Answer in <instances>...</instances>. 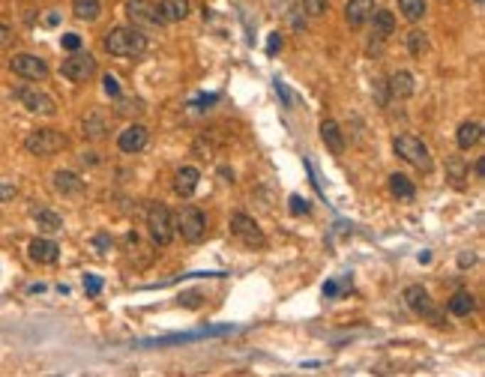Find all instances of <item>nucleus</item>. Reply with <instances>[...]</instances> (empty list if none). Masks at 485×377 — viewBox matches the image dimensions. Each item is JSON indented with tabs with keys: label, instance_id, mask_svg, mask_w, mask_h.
Here are the masks:
<instances>
[{
	"label": "nucleus",
	"instance_id": "a19ab883",
	"mask_svg": "<svg viewBox=\"0 0 485 377\" xmlns=\"http://www.w3.org/2000/svg\"><path fill=\"white\" fill-rule=\"evenodd\" d=\"M474 174H476V180H482V177H485V159H476V165H474Z\"/></svg>",
	"mask_w": 485,
	"mask_h": 377
},
{
	"label": "nucleus",
	"instance_id": "bb28decb",
	"mask_svg": "<svg viewBox=\"0 0 485 377\" xmlns=\"http://www.w3.org/2000/svg\"><path fill=\"white\" fill-rule=\"evenodd\" d=\"M33 219H36L39 230H46V234H57V230L63 228V219L54 210H33Z\"/></svg>",
	"mask_w": 485,
	"mask_h": 377
},
{
	"label": "nucleus",
	"instance_id": "f704fd0d",
	"mask_svg": "<svg viewBox=\"0 0 485 377\" xmlns=\"http://www.w3.org/2000/svg\"><path fill=\"white\" fill-rule=\"evenodd\" d=\"M84 291H87L90 297H96L99 291H102V282H99L96 275H84Z\"/></svg>",
	"mask_w": 485,
	"mask_h": 377
},
{
	"label": "nucleus",
	"instance_id": "f257e3e1",
	"mask_svg": "<svg viewBox=\"0 0 485 377\" xmlns=\"http://www.w3.org/2000/svg\"><path fill=\"white\" fill-rule=\"evenodd\" d=\"M102 46L111 57H138L147 51V36L138 27H111Z\"/></svg>",
	"mask_w": 485,
	"mask_h": 377
},
{
	"label": "nucleus",
	"instance_id": "2eb2a0df",
	"mask_svg": "<svg viewBox=\"0 0 485 377\" xmlns=\"http://www.w3.org/2000/svg\"><path fill=\"white\" fill-rule=\"evenodd\" d=\"M198 183H201V171H198V168H192V165L180 168V171L174 174V192H177L180 198H189V195H195Z\"/></svg>",
	"mask_w": 485,
	"mask_h": 377
},
{
	"label": "nucleus",
	"instance_id": "4c0bfd02",
	"mask_svg": "<svg viewBox=\"0 0 485 377\" xmlns=\"http://www.w3.org/2000/svg\"><path fill=\"white\" fill-rule=\"evenodd\" d=\"M93 245H96V249H99V252H108V245H111V240H108L105 234H99V237H93Z\"/></svg>",
	"mask_w": 485,
	"mask_h": 377
},
{
	"label": "nucleus",
	"instance_id": "9d476101",
	"mask_svg": "<svg viewBox=\"0 0 485 377\" xmlns=\"http://www.w3.org/2000/svg\"><path fill=\"white\" fill-rule=\"evenodd\" d=\"M9 69L21 75L24 81H46L48 78V63L36 54H16L9 60Z\"/></svg>",
	"mask_w": 485,
	"mask_h": 377
},
{
	"label": "nucleus",
	"instance_id": "0eeeda50",
	"mask_svg": "<svg viewBox=\"0 0 485 377\" xmlns=\"http://www.w3.org/2000/svg\"><path fill=\"white\" fill-rule=\"evenodd\" d=\"M231 234H234L237 240L246 243L249 249H267L264 230H261L258 222H255L252 216H246V213H234V216H231Z\"/></svg>",
	"mask_w": 485,
	"mask_h": 377
},
{
	"label": "nucleus",
	"instance_id": "e433bc0d",
	"mask_svg": "<svg viewBox=\"0 0 485 377\" xmlns=\"http://www.w3.org/2000/svg\"><path fill=\"white\" fill-rule=\"evenodd\" d=\"M63 48L66 51H78L81 48V36L78 33H63Z\"/></svg>",
	"mask_w": 485,
	"mask_h": 377
},
{
	"label": "nucleus",
	"instance_id": "ea45409f",
	"mask_svg": "<svg viewBox=\"0 0 485 377\" xmlns=\"http://www.w3.org/2000/svg\"><path fill=\"white\" fill-rule=\"evenodd\" d=\"M324 294L326 297H339V282H326L324 285Z\"/></svg>",
	"mask_w": 485,
	"mask_h": 377
},
{
	"label": "nucleus",
	"instance_id": "423d86ee",
	"mask_svg": "<svg viewBox=\"0 0 485 377\" xmlns=\"http://www.w3.org/2000/svg\"><path fill=\"white\" fill-rule=\"evenodd\" d=\"M60 72H63V78L75 81V84H84V81H90L96 75V57L90 51L78 48V51H73V57H66L63 60Z\"/></svg>",
	"mask_w": 485,
	"mask_h": 377
},
{
	"label": "nucleus",
	"instance_id": "6e6552de",
	"mask_svg": "<svg viewBox=\"0 0 485 377\" xmlns=\"http://www.w3.org/2000/svg\"><path fill=\"white\" fill-rule=\"evenodd\" d=\"M405 302H407L410 312L429 317V321H435V324H444V312H440L435 302H432L429 291H425L422 285H410V287H405Z\"/></svg>",
	"mask_w": 485,
	"mask_h": 377
},
{
	"label": "nucleus",
	"instance_id": "58836bf2",
	"mask_svg": "<svg viewBox=\"0 0 485 377\" xmlns=\"http://www.w3.org/2000/svg\"><path fill=\"white\" fill-rule=\"evenodd\" d=\"M9 42H12V31L6 24H0V46H9Z\"/></svg>",
	"mask_w": 485,
	"mask_h": 377
},
{
	"label": "nucleus",
	"instance_id": "473e14b6",
	"mask_svg": "<svg viewBox=\"0 0 485 377\" xmlns=\"http://www.w3.org/2000/svg\"><path fill=\"white\" fill-rule=\"evenodd\" d=\"M102 87H105V93H108L111 99H117V96H120V81H117V78H114V75H111V72H108V75L102 78Z\"/></svg>",
	"mask_w": 485,
	"mask_h": 377
},
{
	"label": "nucleus",
	"instance_id": "a211bd4d",
	"mask_svg": "<svg viewBox=\"0 0 485 377\" xmlns=\"http://www.w3.org/2000/svg\"><path fill=\"white\" fill-rule=\"evenodd\" d=\"M81 132H84V138H90V141L105 138L108 135V117L105 114H99V111H90L87 117L81 120Z\"/></svg>",
	"mask_w": 485,
	"mask_h": 377
},
{
	"label": "nucleus",
	"instance_id": "79ce46f5",
	"mask_svg": "<svg viewBox=\"0 0 485 377\" xmlns=\"http://www.w3.org/2000/svg\"><path fill=\"white\" fill-rule=\"evenodd\" d=\"M216 99H219V96H216V93H213V96H204V99H198V102H195V105H198V108H210V102H216Z\"/></svg>",
	"mask_w": 485,
	"mask_h": 377
},
{
	"label": "nucleus",
	"instance_id": "37998d69",
	"mask_svg": "<svg viewBox=\"0 0 485 377\" xmlns=\"http://www.w3.org/2000/svg\"><path fill=\"white\" fill-rule=\"evenodd\" d=\"M474 260H476L474 255H470V252H464V255L459 257V264H462V267H470V264H474Z\"/></svg>",
	"mask_w": 485,
	"mask_h": 377
},
{
	"label": "nucleus",
	"instance_id": "2f4dec72",
	"mask_svg": "<svg viewBox=\"0 0 485 377\" xmlns=\"http://www.w3.org/2000/svg\"><path fill=\"white\" fill-rule=\"evenodd\" d=\"M288 210H291V216H306L309 213V201L299 198V195H291L288 198Z\"/></svg>",
	"mask_w": 485,
	"mask_h": 377
},
{
	"label": "nucleus",
	"instance_id": "f8f14e48",
	"mask_svg": "<svg viewBox=\"0 0 485 377\" xmlns=\"http://www.w3.org/2000/svg\"><path fill=\"white\" fill-rule=\"evenodd\" d=\"M147 141H150V135H147V129L141 126V123H129L120 132V138H117V147H120V153H129V156H135V153H141L147 147Z\"/></svg>",
	"mask_w": 485,
	"mask_h": 377
},
{
	"label": "nucleus",
	"instance_id": "1a4fd4ad",
	"mask_svg": "<svg viewBox=\"0 0 485 377\" xmlns=\"http://www.w3.org/2000/svg\"><path fill=\"white\" fill-rule=\"evenodd\" d=\"M16 99L31 114H42V117H51V114H57V102H54L48 93H42L39 87H18Z\"/></svg>",
	"mask_w": 485,
	"mask_h": 377
},
{
	"label": "nucleus",
	"instance_id": "9b49d317",
	"mask_svg": "<svg viewBox=\"0 0 485 377\" xmlns=\"http://www.w3.org/2000/svg\"><path fill=\"white\" fill-rule=\"evenodd\" d=\"M126 16H129V21L138 27V31H141V27H159V24H165L159 6H153L150 0H129V4H126Z\"/></svg>",
	"mask_w": 485,
	"mask_h": 377
},
{
	"label": "nucleus",
	"instance_id": "ddd939ff",
	"mask_svg": "<svg viewBox=\"0 0 485 377\" xmlns=\"http://www.w3.org/2000/svg\"><path fill=\"white\" fill-rule=\"evenodd\" d=\"M51 186H54V192L63 195V198H78V195H84V180L78 177V174H73V171H54Z\"/></svg>",
	"mask_w": 485,
	"mask_h": 377
},
{
	"label": "nucleus",
	"instance_id": "a878e982",
	"mask_svg": "<svg viewBox=\"0 0 485 377\" xmlns=\"http://www.w3.org/2000/svg\"><path fill=\"white\" fill-rule=\"evenodd\" d=\"M73 12L81 21H96L102 16V4L99 0H73Z\"/></svg>",
	"mask_w": 485,
	"mask_h": 377
},
{
	"label": "nucleus",
	"instance_id": "7ed1b4c3",
	"mask_svg": "<svg viewBox=\"0 0 485 377\" xmlns=\"http://www.w3.org/2000/svg\"><path fill=\"white\" fill-rule=\"evenodd\" d=\"M66 144H69V138L63 132H57V129H36L33 135H27L24 150L31 156H54V153L66 150Z\"/></svg>",
	"mask_w": 485,
	"mask_h": 377
},
{
	"label": "nucleus",
	"instance_id": "7c9ffc66",
	"mask_svg": "<svg viewBox=\"0 0 485 377\" xmlns=\"http://www.w3.org/2000/svg\"><path fill=\"white\" fill-rule=\"evenodd\" d=\"M375 96H378V105L387 108V102H390V84H387V78H375Z\"/></svg>",
	"mask_w": 485,
	"mask_h": 377
},
{
	"label": "nucleus",
	"instance_id": "b1692460",
	"mask_svg": "<svg viewBox=\"0 0 485 377\" xmlns=\"http://www.w3.org/2000/svg\"><path fill=\"white\" fill-rule=\"evenodd\" d=\"M159 12L165 21H183L189 16V0H159Z\"/></svg>",
	"mask_w": 485,
	"mask_h": 377
},
{
	"label": "nucleus",
	"instance_id": "f03ea898",
	"mask_svg": "<svg viewBox=\"0 0 485 377\" xmlns=\"http://www.w3.org/2000/svg\"><path fill=\"white\" fill-rule=\"evenodd\" d=\"M393 150H395L398 159H405L407 165H413V168L422 171V174H432L435 171L432 153H429V147H425V144L417 135H395Z\"/></svg>",
	"mask_w": 485,
	"mask_h": 377
},
{
	"label": "nucleus",
	"instance_id": "c03bdc74",
	"mask_svg": "<svg viewBox=\"0 0 485 377\" xmlns=\"http://www.w3.org/2000/svg\"><path fill=\"white\" fill-rule=\"evenodd\" d=\"M222 177H225L228 183H234V171H228V168H222Z\"/></svg>",
	"mask_w": 485,
	"mask_h": 377
},
{
	"label": "nucleus",
	"instance_id": "c85d7f7f",
	"mask_svg": "<svg viewBox=\"0 0 485 377\" xmlns=\"http://www.w3.org/2000/svg\"><path fill=\"white\" fill-rule=\"evenodd\" d=\"M398 9L407 21H420L425 16V0H398Z\"/></svg>",
	"mask_w": 485,
	"mask_h": 377
},
{
	"label": "nucleus",
	"instance_id": "cd10ccee",
	"mask_svg": "<svg viewBox=\"0 0 485 377\" xmlns=\"http://www.w3.org/2000/svg\"><path fill=\"white\" fill-rule=\"evenodd\" d=\"M407 51H410V57H422L429 51V33L420 31V27H413L407 33Z\"/></svg>",
	"mask_w": 485,
	"mask_h": 377
},
{
	"label": "nucleus",
	"instance_id": "20e7f679",
	"mask_svg": "<svg viewBox=\"0 0 485 377\" xmlns=\"http://www.w3.org/2000/svg\"><path fill=\"white\" fill-rule=\"evenodd\" d=\"M147 230L156 245H168L174 240V216L165 204H153L147 210Z\"/></svg>",
	"mask_w": 485,
	"mask_h": 377
},
{
	"label": "nucleus",
	"instance_id": "39448f33",
	"mask_svg": "<svg viewBox=\"0 0 485 377\" xmlns=\"http://www.w3.org/2000/svg\"><path fill=\"white\" fill-rule=\"evenodd\" d=\"M174 228L183 234V240H189V243H201L204 240V234H207V216L198 210V207H183L180 213H177V219H174Z\"/></svg>",
	"mask_w": 485,
	"mask_h": 377
},
{
	"label": "nucleus",
	"instance_id": "c756f323",
	"mask_svg": "<svg viewBox=\"0 0 485 377\" xmlns=\"http://www.w3.org/2000/svg\"><path fill=\"white\" fill-rule=\"evenodd\" d=\"M303 9H306V16H311V18H321L326 9H330V0H306L303 4Z\"/></svg>",
	"mask_w": 485,
	"mask_h": 377
},
{
	"label": "nucleus",
	"instance_id": "dca6fc26",
	"mask_svg": "<svg viewBox=\"0 0 485 377\" xmlns=\"http://www.w3.org/2000/svg\"><path fill=\"white\" fill-rule=\"evenodd\" d=\"M321 138H324V144H326V150H330L333 156H341L345 153V135H341V126L336 123V120H324L321 123Z\"/></svg>",
	"mask_w": 485,
	"mask_h": 377
},
{
	"label": "nucleus",
	"instance_id": "412c9836",
	"mask_svg": "<svg viewBox=\"0 0 485 377\" xmlns=\"http://www.w3.org/2000/svg\"><path fill=\"white\" fill-rule=\"evenodd\" d=\"M467 177H470V168L464 165V159L462 156H452L449 162H447V180H449V186L452 188H464L467 186Z\"/></svg>",
	"mask_w": 485,
	"mask_h": 377
},
{
	"label": "nucleus",
	"instance_id": "5701e85b",
	"mask_svg": "<svg viewBox=\"0 0 485 377\" xmlns=\"http://www.w3.org/2000/svg\"><path fill=\"white\" fill-rule=\"evenodd\" d=\"M387 84H390V93L395 99H407V96H413V90H417V84H413L410 72H395V75Z\"/></svg>",
	"mask_w": 485,
	"mask_h": 377
},
{
	"label": "nucleus",
	"instance_id": "4468645a",
	"mask_svg": "<svg viewBox=\"0 0 485 377\" xmlns=\"http://www.w3.org/2000/svg\"><path fill=\"white\" fill-rule=\"evenodd\" d=\"M27 255H31V260H36V264H54V260L60 257V245L54 240L36 237V240H31V245H27Z\"/></svg>",
	"mask_w": 485,
	"mask_h": 377
},
{
	"label": "nucleus",
	"instance_id": "393cba45",
	"mask_svg": "<svg viewBox=\"0 0 485 377\" xmlns=\"http://www.w3.org/2000/svg\"><path fill=\"white\" fill-rule=\"evenodd\" d=\"M479 138H482V123L467 120V123L459 126V147L462 150H470L474 144H479Z\"/></svg>",
	"mask_w": 485,
	"mask_h": 377
},
{
	"label": "nucleus",
	"instance_id": "4be33fe9",
	"mask_svg": "<svg viewBox=\"0 0 485 377\" xmlns=\"http://www.w3.org/2000/svg\"><path fill=\"white\" fill-rule=\"evenodd\" d=\"M375 24V33H378V39H390L393 33H395V16L390 9H375L372 12V18H368Z\"/></svg>",
	"mask_w": 485,
	"mask_h": 377
},
{
	"label": "nucleus",
	"instance_id": "f3484780",
	"mask_svg": "<svg viewBox=\"0 0 485 377\" xmlns=\"http://www.w3.org/2000/svg\"><path fill=\"white\" fill-rule=\"evenodd\" d=\"M375 12V0H348L345 6V18L351 27H363Z\"/></svg>",
	"mask_w": 485,
	"mask_h": 377
},
{
	"label": "nucleus",
	"instance_id": "6ab92c4d",
	"mask_svg": "<svg viewBox=\"0 0 485 377\" xmlns=\"http://www.w3.org/2000/svg\"><path fill=\"white\" fill-rule=\"evenodd\" d=\"M474 309H476V299H474V294H470V291H455L449 297V302H447V312L455 314V317L474 314Z\"/></svg>",
	"mask_w": 485,
	"mask_h": 377
},
{
	"label": "nucleus",
	"instance_id": "c9c22d12",
	"mask_svg": "<svg viewBox=\"0 0 485 377\" xmlns=\"http://www.w3.org/2000/svg\"><path fill=\"white\" fill-rule=\"evenodd\" d=\"M279 48H282V33H270V39H267V54L276 57Z\"/></svg>",
	"mask_w": 485,
	"mask_h": 377
},
{
	"label": "nucleus",
	"instance_id": "72a5a7b5",
	"mask_svg": "<svg viewBox=\"0 0 485 377\" xmlns=\"http://www.w3.org/2000/svg\"><path fill=\"white\" fill-rule=\"evenodd\" d=\"M18 195V188L16 186H12V183H4V180H0V204H6V201H12V198H16Z\"/></svg>",
	"mask_w": 485,
	"mask_h": 377
},
{
	"label": "nucleus",
	"instance_id": "aec40b11",
	"mask_svg": "<svg viewBox=\"0 0 485 377\" xmlns=\"http://www.w3.org/2000/svg\"><path fill=\"white\" fill-rule=\"evenodd\" d=\"M387 186H390L393 198H398V201H413V198H417V186L410 183V177H405V174H398V171L390 174Z\"/></svg>",
	"mask_w": 485,
	"mask_h": 377
}]
</instances>
